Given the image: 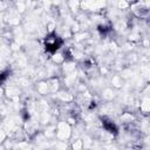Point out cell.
<instances>
[{"mask_svg":"<svg viewBox=\"0 0 150 150\" xmlns=\"http://www.w3.org/2000/svg\"><path fill=\"white\" fill-rule=\"evenodd\" d=\"M63 41L62 39L55 33V32H50L46 38H45V49L48 52V53H56L57 49L62 46Z\"/></svg>","mask_w":150,"mask_h":150,"instance_id":"cell-1","label":"cell"},{"mask_svg":"<svg viewBox=\"0 0 150 150\" xmlns=\"http://www.w3.org/2000/svg\"><path fill=\"white\" fill-rule=\"evenodd\" d=\"M102 124H103V128L108 131V132H111V134H116L117 132V127L116 124L114 123V121L109 120V118H102Z\"/></svg>","mask_w":150,"mask_h":150,"instance_id":"cell-2","label":"cell"}]
</instances>
